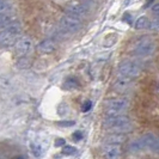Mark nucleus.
Returning <instances> with one entry per match:
<instances>
[{
  "label": "nucleus",
  "mask_w": 159,
  "mask_h": 159,
  "mask_svg": "<svg viewBox=\"0 0 159 159\" xmlns=\"http://www.w3.org/2000/svg\"><path fill=\"white\" fill-rule=\"evenodd\" d=\"M134 26H135L136 30H146L150 26V19L145 16L139 17L134 23Z\"/></svg>",
  "instance_id": "14"
},
{
  "label": "nucleus",
  "mask_w": 159,
  "mask_h": 159,
  "mask_svg": "<svg viewBox=\"0 0 159 159\" xmlns=\"http://www.w3.org/2000/svg\"><path fill=\"white\" fill-rule=\"evenodd\" d=\"M12 11V5L8 0H0V13H10Z\"/></svg>",
  "instance_id": "17"
},
{
  "label": "nucleus",
  "mask_w": 159,
  "mask_h": 159,
  "mask_svg": "<svg viewBox=\"0 0 159 159\" xmlns=\"http://www.w3.org/2000/svg\"><path fill=\"white\" fill-rule=\"evenodd\" d=\"M79 88V81L75 79V78H68L64 83V89H66L67 91H71V90H75V89Z\"/></svg>",
  "instance_id": "16"
},
{
  "label": "nucleus",
  "mask_w": 159,
  "mask_h": 159,
  "mask_svg": "<svg viewBox=\"0 0 159 159\" xmlns=\"http://www.w3.org/2000/svg\"><path fill=\"white\" fill-rule=\"evenodd\" d=\"M154 50H156V43L148 36H143L141 39H139L133 46L134 55L140 56V57L151 55V54H153Z\"/></svg>",
  "instance_id": "2"
},
{
  "label": "nucleus",
  "mask_w": 159,
  "mask_h": 159,
  "mask_svg": "<svg viewBox=\"0 0 159 159\" xmlns=\"http://www.w3.org/2000/svg\"><path fill=\"white\" fill-rule=\"evenodd\" d=\"M73 138H74V140H80L83 138V134L80 132H75V133H73Z\"/></svg>",
  "instance_id": "24"
},
{
  "label": "nucleus",
  "mask_w": 159,
  "mask_h": 159,
  "mask_svg": "<svg viewBox=\"0 0 159 159\" xmlns=\"http://www.w3.org/2000/svg\"><path fill=\"white\" fill-rule=\"evenodd\" d=\"M18 40L17 36L12 35L7 30H1L0 31V47H11V46H15L16 41Z\"/></svg>",
  "instance_id": "12"
},
{
  "label": "nucleus",
  "mask_w": 159,
  "mask_h": 159,
  "mask_svg": "<svg viewBox=\"0 0 159 159\" xmlns=\"http://www.w3.org/2000/svg\"><path fill=\"white\" fill-rule=\"evenodd\" d=\"M16 66L19 70H25V68H29L31 66V60L28 57V56H19V59L17 60Z\"/></svg>",
  "instance_id": "15"
},
{
  "label": "nucleus",
  "mask_w": 159,
  "mask_h": 159,
  "mask_svg": "<svg viewBox=\"0 0 159 159\" xmlns=\"http://www.w3.org/2000/svg\"><path fill=\"white\" fill-rule=\"evenodd\" d=\"M153 1H154V0H146V5H145V6H146V7H148V6L151 5Z\"/></svg>",
  "instance_id": "26"
},
{
  "label": "nucleus",
  "mask_w": 159,
  "mask_h": 159,
  "mask_svg": "<svg viewBox=\"0 0 159 159\" xmlns=\"http://www.w3.org/2000/svg\"><path fill=\"white\" fill-rule=\"evenodd\" d=\"M151 11H152V13H153L154 16L159 17V2H158V4H156V5H153V6H152Z\"/></svg>",
  "instance_id": "23"
},
{
  "label": "nucleus",
  "mask_w": 159,
  "mask_h": 159,
  "mask_svg": "<svg viewBox=\"0 0 159 159\" xmlns=\"http://www.w3.org/2000/svg\"><path fill=\"white\" fill-rule=\"evenodd\" d=\"M104 157L107 159H121L122 151L119 143H107L104 147Z\"/></svg>",
  "instance_id": "10"
},
{
  "label": "nucleus",
  "mask_w": 159,
  "mask_h": 159,
  "mask_svg": "<svg viewBox=\"0 0 159 159\" xmlns=\"http://www.w3.org/2000/svg\"><path fill=\"white\" fill-rule=\"evenodd\" d=\"M132 86H133V79L127 78V77H122V75H119V78L115 80V83L112 85L114 90L117 93H126L132 89Z\"/></svg>",
  "instance_id": "9"
},
{
  "label": "nucleus",
  "mask_w": 159,
  "mask_h": 159,
  "mask_svg": "<svg viewBox=\"0 0 159 159\" xmlns=\"http://www.w3.org/2000/svg\"><path fill=\"white\" fill-rule=\"evenodd\" d=\"M91 107H92V102H91V101H88V102H85V103L83 104L81 109H83V111H89V110L91 109Z\"/></svg>",
  "instance_id": "22"
},
{
  "label": "nucleus",
  "mask_w": 159,
  "mask_h": 159,
  "mask_svg": "<svg viewBox=\"0 0 159 159\" xmlns=\"http://www.w3.org/2000/svg\"><path fill=\"white\" fill-rule=\"evenodd\" d=\"M104 126L108 129H112L116 133H126L132 130L130 120L126 115H116V116H107L104 120Z\"/></svg>",
  "instance_id": "1"
},
{
  "label": "nucleus",
  "mask_w": 159,
  "mask_h": 159,
  "mask_svg": "<svg viewBox=\"0 0 159 159\" xmlns=\"http://www.w3.org/2000/svg\"><path fill=\"white\" fill-rule=\"evenodd\" d=\"M60 145H62V146L65 145V140H64V139H62V140H57V141H56V146H60Z\"/></svg>",
  "instance_id": "25"
},
{
  "label": "nucleus",
  "mask_w": 159,
  "mask_h": 159,
  "mask_svg": "<svg viewBox=\"0 0 159 159\" xmlns=\"http://www.w3.org/2000/svg\"><path fill=\"white\" fill-rule=\"evenodd\" d=\"M81 20L80 18H77L71 15H65L61 17L60 19V28L61 30H64L65 32H68V34H74V32H78L81 29Z\"/></svg>",
  "instance_id": "5"
},
{
  "label": "nucleus",
  "mask_w": 159,
  "mask_h": 159,
  "mask_svg": "<svg viewBox=\"0 0 159 159\" xmlns=\"http://www.w3.org/2000/svg\"><path fill=\"white\" fill-rule=\"evenodd\" d=\"M148 29H150L151 31L159 32V17L157 18V19H154V20L150 22V26H148Z\"/></svg>",
  "instance_id": "20"
},
{
  "label": "nucleus",
  "mask_w": 159,
  "mask_h": 159,
  "mask_svg": "<svg viewBox=\"0 0 159 159\" xmlns=\"http://www.w3.org/2000/svg\"><path fill=\"white\" fill-rule=\"evenodd\" d=\"M32 152H34V154L39 158L41 156V153H42V148H41L39 145H34V147H32Z\"/></svg>",
  "instance_id": "21"
},
{
  "label": "nucleus",
  "mask_w": 159,
  "mask_h": 159,
  "mask_svg": "<svg viewBox=\"0 0 159 159\" xmlns=\"http://www.w3.org/2000/svg\"><path fill=\"white\" fill-rule=\"evenodd\" d=\"M129 102L125 98H115L110 99L105 107V115L107 116H116V115H125L127 111Z\"/></svg>",
  "instance_id": "3"
},
{
  "label": "nucleus",
  "mask_w": 159,
  "mask_h": 159,
  "mask_svg": "<svg viewBox=\"0 0 159 159\" xmlns=\"http://www.w3.org/2000/svg\"><path fill=\"white\" fill-rule=\"evenodd\" d=\"M141 65L139 62H136L134 60H127L123 61L122 64H120L119 66V74L122 77H127L130 79H134L136 77L140 75L141 73Z\"/></svg>",
  "instance_id": "4"
},
{
  "label": "nucleus",
  "mask_w": 159,
  "mask_h": 159,
  "mask_svg": "<svg viewBox=\"0 0 159 159\" xmlns=\"http://www.w3.org/2000/svg\"><path fill=\"white\" fill-rule=\"evenodd\" d=\"M66 11H67L68 15L77 17V18H80V19L84 18V17L86 16V13H88V8L85 7L81 2L74 1V0L70 1V2L66 5Z\"/></svg>",
  "instance_id": "8"
},
{
  "label": "nucleus",
  "mask_w": 159,
  "mask_h": 159,
  "mask_svg": "<svg viewBox=\"0 0 159 159\" xmlns=\"http://www.w3.org/2000/svg\"><path fill=\"white\" fill-rule=\"evenodd\" d=\"M12 159H26L24 156H18V157H15V158H12Z\"/></svg>",
  "instance_id": "27"
},
{
  "label": "nucleus",
  "mask_w": 159,
  "mask_h": 159,
  "mask_svg": "<svg viewBox=\"0 0 159 159\" xmlns=\"http://www.w3.org/2000/svg\"><path fill=\"white\" fill-rule=\"evenodd\" d=\"M77 150L73 147V146H70V145H66V146H62V154H66V156H71L73 153H75Z\"/></svg>",
  "instance_id": "19"
},
{
  "label": "nucleus",
  "mask_w": 159,
  "mask_h": 159,
  "mask_svg": "<svg viewBox=\"0 0 159 159\" xmlns=\"http://www.w3.org/2000/svg\"><path fill=\"white\" fill-rule=\"evenodd\" d=\"M125 141V136L123 135H121L120 133H117L116 135H111V136H109V139H108V143H123Z\"/></svg>",
  "instance_id": "18"
},
{
  "label": "nucleus",
  "mask_w": 159,
  "mask_h": 159,
  "mask_svg": "<svg viewBox=\"0 0 159 159\" xmlns=\"http://www.w3.org/2000/svg\"><path fill=\"white\" fill-rule=\"evenodd\" d=\"M36 49L41 54H52V53H54V50L56 49V43L54 40L47 39V40L41 41L40 43L37 44Z\"/></svg>",
  "instance_id": "11"
},
{
  "label": "nucleus",
  "mask_w": 159,
  "mask_h": 159,
  "mask_svg": "<svg viewBox=\"0 0 159 159\" xmlns=\"http://www.w3.org/2000/svg\"><path fill=\"white\" fill-rule=\"evenodd\" d=\"M15 20H16V18L11 13H0V31L4 30L8 24H11Z\"/></svg>",
  "instance_id": "13"
},
{
  "label": "nucleus",
  "mask_w": 159,
  "mask_h": 159,
  "mask_svg": "<svg viewBox=\"0 0 159 159\" xmlns=\"http://www.w3.org/2000/svg\"><path fill=\"white\" fill-rule=\"evenodd\" d=\"M140 143L143 150H148L154 153H159V136L153 133H147L140 139Z\"/></svg>",
  "instance_id": "6"
},
{
  "label": "nucleus",
  "mask_w": 159,
  "mask_h": 159,
  "mask_svg": "<svg viewBox=\"0 0 159 159\" xmlns=\"http://www.w3.org/2000/svg\"><path fill=\"white\" fill-rule=\"evenodd\" d=\"M32 48H34L32 40L28 36L18 39L15 43V50L18 56H28L32 52Z\"/></svg>",
  "instance_id": "7"
}]
</instances>
